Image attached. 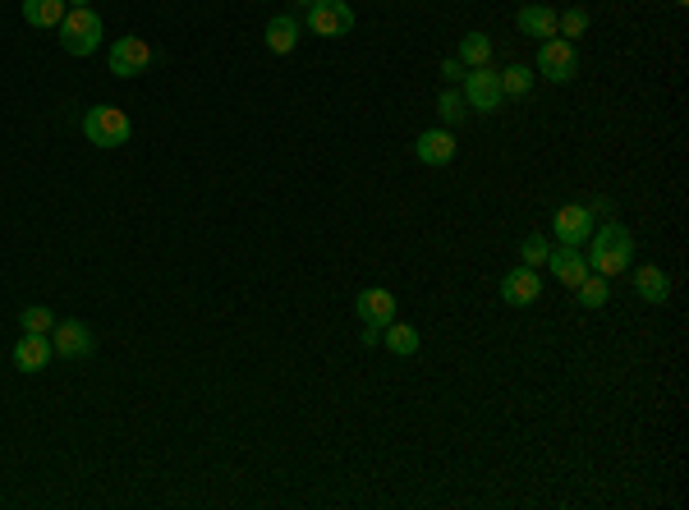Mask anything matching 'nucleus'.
Segmentation results:
<instances>
[{
	"label": "nucleus",
	"mask_w": 689,
	"mask_h": 510,
	"mask_svg": "<svg viewBox=\"0 0 689 510\" xmlns=\"http://www.w3.org/2000/svg\"><path fill=\"white\" fill-rule=\"evenodd\" d=\"M60 46H65L69 56H92L97 46H102V14L92 10V5H74V10L60 19Z\"/></svg>",
	"instance_id": "f03ea898"
},
{
	"label": "nucleus",
	"mask_w": 689,
	"mask_h": 510,
	"mask_svg": "<svg viewBox=\"0 0 689 510\" xmlns=\"http://www.w3.org/2000/svg\"><path fill=\"white\" fill-rule=\"evenodd\" d=\"M363 345H382V327H363Z\"/></svg>",
	"instance_id": "cd10ccee"
},
{
	"label": "nucleus",
	"mask_w": 689,
	"mask_h": 510,
	"mask_svg": "<svg viewBox=\"0 0 689 510\" xmlns=\"http://www.w3.org/2000/svg\"><path fill=\"white\" fill-rule=\"evenodd\" d=\"M464 69H478V65H492V37L487 33H464L460 37V51H455Z\"/></svg>",
	"instance_id": "aec40b11"
},
{
	"label": "nucleus",
	"mask_w": 689,
	"mask_h": 510,
	"mask_svg": "<svg viewBox=\"0 0 689 510\" xmlns=\"http://www.w3.org/2000/svg\"><path fill=\"white\" fill-rule=\"evenodd\" d=\"M588 33V10H579V5H570V10L556 14V37H584Z\"/></svg>",
	"instance_id": "393cba45"
},
{
	"label": "nucleus",
	"mask_w": 689,
	"mask_h": 510,
	"mask_svg": "<svg viewBox=\"0 0 689 510\" xmlns=\"http://www.w3.org/2000/svg\"><path fill=\"white\" fill-rule=\"evenodd\" d=\"M497 74H501V92H506V97H529L533 79H538L529 65H506V69H497Z\"/></svg>",
	"instance_id": "412c9836"
},
{
	"label": "nucleus",
	"mask_w": 689,
	"mask_h": 510,
	"mask_svg": "<svg viewBox=\"0 0 689 510\" xmlns=\"http://www.w3.org/2000/svg\"><path fill=\"white\" fill-rule=\"evenodd\" d=\"M441 79H446V83H460L464 79V65H460V60H441Z\"/></svg>",
	"instance_id": "bb28decb"
},
{
	"label": "nucleus",
	"mask_w": 689,
	"mask_h": 510,
	"mask_svg": "<svg viewBox=\"0 0 689 510\" xmlns=\"http://www.w3.org/2000/svg\"><path fill=\"white\" fill-rule=\"evenodd\" d=\"M65 5H69V10H74V5H88V0H65Z\"/></svg>",
	"instance_id": "c85d7f7f"
},
{
	"label": "nucleus",
	"mask_w": 689,
	"mask_h": 510,
	"mask_svg": "<svg viewBox=\"0 0 689 510\" xmlns=\"http://www.w3.org/2000/svg\"><path fill=\"white\" fill-rule=\"evenodd\" d=\"M533 74H543L547 83H570L579 74V46L570 37H547L538 42V65Z\"/></svg>",
	"instance_id": "20e7f679"
},
{
	"label": "nucleus",
	"mask_w": 689,
	"mask_h": 510,
	"mask_svg": "<svg viewBox=\"0 0 689 510\" xmlns=\"http://www.w3.org/2000/svg\"><path fill=\"white\" fill-rule=\"evenodd\" d=\"M634 295L644 299V304H667L671 299V276L662 272V267H653V262L634 267Z\"/></svg>",
	"instance_id": "2eb2a0df"
},
{
	"label": "nucleus",
	"mask_w": 689,
	"mask_h": 510,
	"mask_svg": "<svg viewBox=\"0 0 689 510\" xmlns=\"http://www.w3.org/2000/svg\"><path fill=\"white\" fill-rule=\"evenodd\" d=\"M152 46L143 42V37H120V42L111 46V74L115 79H138V74H147V65H152Z\"/></svg>",
	"instance_id": "6e6552de"
},
{
	"label": "nucleus",
	"mask_w": 689,
	"mask_h": 510,
	"mask_svg": "<svg viewBox=\"0 0 689 510\" xmlns=\"http://www.w3.org/2000/svg\"><path fill=\"white\" fill-rule=\"evenodd\" d=\"M382 345L391 354H396V359H409V354H418V327H409V322H386L382 327Z\"/></svg>",
	"instance_id": "a211bd4d"
},
{
	"label": "nucleus",
	"mask_w": 689,
	"mask_h": 510,
	"mask_svg": "<svg viewBox=\"0 0 689 510\" xmlns=\"http://www.w3.org/2000/svg\"><path fill=\"white\" fill-rule=\"evenodd\" d=\"M304 23H308V33H317V37H345L354 28V10L345 0H313Z\"/></svg>",
	"instance_id": "423d86ee"
},
{
	"label": "nucleus",
	"mask_w": 689,
	"mask_h": 510,
	"mask_svg": "<svg viewBox=\"0 0 689 510\" xmlns=\"http://www.w3.org/2000/svg\"><path fill=\"white\" fill-rule=\"evenodd\" d=\"M460 92H464V106L478 115L497 111L501 102H506V92H501V74L492 65H478V69H464L460 79Z\"/></svg>",
	"instance_id": "39448f33"
},
{
	"label": "nucleus",
	"mask_w": 689,
	"mask_h": 510,
	"mask_svg": "<svg viewBox=\"0 0 689 510\" xmlns=\"http://www.w3.org/2000/svg\"><path fill=\"white\" fill-rule=\"evenodd\" d=\"M19 327L33 331V336H51V327H56V313H51L46 304H28L19 313Z\"/></svg>",
	"instance_id": "b1692460"
},
{
	"label": "nucleus",
	"mask_w": 689,
	"mask_h": 510,
	"mask_svg": "<svg viewBox=\"0 0 689 510\" xmlns=\"http://www.w3.org/2000/svg\"><path fill=\"white\" fill-rule=\"evenodd\" d=\"M51 350L60 354V359H92V350H97V340H92V327L88 322H56L51 327Z\"/></svg>",
	"instance_id": "1a4fd4ad"
},
{
	"label": "nucleus",
	"mask_w": 689,
	"mask_h": 510,
	"mask_svg": "<svg viewBox=\"0 0 689 510\" xmlns=\"http://www.w3.org/2000/svg\"><path fill=\"white\" fill-rule=\"evenodd\" d=\"M676 5H689V0H676Z\"/></svg>",
	"instance_id": "7c9ffc66"
},
{
	"label": "nucleus",
	"mask_w": 689,
	"mask_h": 510,
	"mask_svg": "<svg viewBox=\"0 0 689 510\" xmlns=\"http://www.w3.org/2000/svg\"><path fill=\"white\" fill-rule=\"evenodd\" d=\"M134 125H129V115L120 106H92L83 115V138H88L92 148H125Z\"/></svg>",
	"instance_id": "7ed1b4c3"
},
{
	"label": "nucleus",
	"mask_w": 689,
	"mask_h": 510,
	"mask_svg": "<svg viewBox=\"0 0 689 510\" xmlns=\"http://www.w3.org/2000/svg\"><path fill=\"white\" fill-rule=\"evenodd\" d=\"M547 267H552V276L565 285V290H575V285L588 276V258L579 249H570V244H556V249L547 253Z\"/></svg>",
	"instance_id": "4468645a"
},
{
	"label": "nucleus",
	"mask_w": 689,
	"mask_h": 510,
	"mask_svg": "<svg viewBox=\"0 0 689 510\" xmlns=\"http://www.w3.org/2000/svg\"><path fill=\"white\" fill-rule=\"evenodd\" d=\"M14 368L19 373H42L46 363L56 359V350H51V336H33V331H23L19 340H14Z\"/></svg>",
	"instance_id": "f8f14e48"
},
{
	"label": "nucleus",
	"mask_w": 689,
	"mask_h": 510,
	"mask_svg": "<svg viewBox=\"0 0 689 510\" xmlns=\"http://www.w3.org/2000/svg\"><path fill=\"white\" fill-rule=\"evenodd\" d=\"M262 37H267V51H272V56H290L294 46H299V19H294V14H276Z\"/></svg>",
	"instance_id": "f3484780"
},
{
	"label": "nucleus",
	"mask_w": 689,
	"mask_h": 510,
	"mask_svg": "<svg viewBox=\"0 0 689 510\" xmlns=\"http://www.w3.org/2000/svg\"><path fill=\"white\" fill-rule=\"evenodd\" d=\"M69 14L65 0H23V19L33 28H60V19Z\"/></svg>",
	"instance_id": "6ab92c4d"
},
{
	"label": "nucleus",
	"mask_w": 689,
	"mask_h": 510,
	"mask_svg": "<svg viewBox=\"0 0 689 510\" xmlns=\"http://www.w3.org/2000/svg\"><path fill=\"white\" fill-rule=\"evenodd\" d=\"M354 308H359L363 327H386V322L396 318V295H391V290H382V285H368V290H359Z\"/></svg>",
	"instance_id": "ddd939ff"
},
{
	"label": "nucleus",
	"mask_w": 689,
	"mask_h": 510,
	"mask_svg": "<svg viewBox=\"0 0 689 510\" xmlns=\"http://www.w3.org/2000/svg\"><path fill=\"white\" fill-rule=\"evenodd\" d=\"M294 5H304V10H308V5H313V0H294Z\"/></svg>",
	"instance_id": "c756f323"
},
{
	"label": "nucleus",
	"mask_w": 689,
	"mask_h": 510,
	"mask_svg": "<svg viewBox=\"0 0 689 510\" xmlns=\"http://www.w3.org/2000/svg\"><path fill=\"white\" fill-rule=\"evenodd\" d=\"M515 28H520L524 37L547 42V37H556V10H547V5H524V10L515 14Z\"/></svg>",
	"instance_id": "dca6fc26"
},
{
	"label": "nucleus",
	"mask_w": 689,
	"mask_h": 510,
	"mask_svg": "<svg viewBox=\"0 0 689 510\" xmlns=\"http://www.w3.org/2000/svg\"><path fill=\"white\" fill-rule=\"evenodd\" d=\"M538 295H543V276H538V267H510L506 276H501V299H506L510 308H529L538 304Z\"/></svg>",
	"instance_id": "9d476101"
},
{
	"label": "nucleus",
	"mask_w": 689,
	"mask_h": 510,
	"mask_svg": "<svg viewBox=\"0 0 689 510\" xmlns=\"http://www.w3.org/2000/svg\"><path fill=\"white\" fill-rule=\"evenodd\" d=\"M437 111H441V125H446V129L464 125V115H469V106H464V92L460 88H441Z\"/></svg>",
	"instance_id": "4be33fe9"
},
{
	"label": "nucleus",
	"mask_w": 689,
	"mask_h": 510,
	"mask_svg": "<svg viewBox=\"0 0 689 510\" xmlns=\"http://www.w3.org/2000/svg\"><path fill=\"white\" fill-rule=\"evenodd\" d=\"M552 230H556V244H570V249L588 244V235H593V207H588V203H565V207H556Z\"/></svg>",
	"instance_id": "0eeeda50"
},
{
	"label": "nucleus",
	"mask_w": 689,
	"mask_h": 510,
	"mask_svg": "<svg viewBox=\"0 0 689 510\" xmlns=\"http://www.w3.org/2000/svg\"><path fill=\"white\" fill-rule=\"evenodd\" d=\"M547 253H552V244H547L543 235H524V244H520L524 267H547Z\"/></svg>",
	"instance_id": "a878e982"
},
{
	"label": "nucleus",
	"mask_w": 689,
	"mask_h": 510,
	"mask_svg": "<svg viewBox=\"0 0 689 510\" xmlns=\"http://www.w3.org/2000/svg\"><path fill=\"white\" fill-rule=\"evenodd\" d=\"M575 299H579V304H584V308H602V304H607V299H611V290H607V276L588 272L584 281L575 285Z\"/></svg>",
	"instance_id": "5701e85b"
},
{
	"label": "nucleus",
	"mask_w": 689,
	"mask_h": 510,
	"mask_svg": "<svg viewBox=\"0 0 689 510\" xmlns=\"http://www.w3.org/2000/svg\"><path fill=\"white\" fill-rule=\"evenodd\" d=\"M455 152H460V143H455V134L446 125L418 134V143H414V157L423 161V166H451Z\"/></svg>",
	"instance_id": "9b49d317"
},
{
	"label": "nucleus",
	"mask_w": 689,
	"mask_h": 510,
	"mask_svg": "<svg viewBox=\"0 0 689 510\" xmlns=\"http://www.w3.org/2000/svg\"><path fill=\"white\" fill-rule=\"evenodd\" d=\"M634 262V235L621 221H602L588 235V272L598 276H621Z\"/></svg>",
	"instance_id": "f257e3e1"
}]
</instances>
